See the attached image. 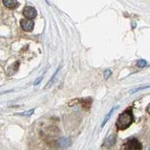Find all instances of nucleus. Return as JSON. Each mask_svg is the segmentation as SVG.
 <instances>
[{
    "mask_svg": "<svg viewBox=\"0 0 150 150\" xmlns=\"http://www.w3.org/2000/svg\"><path fill=\"white\" fill-rule=\"evenodd\" d=\"M146 65V62L143 59H140L137 62V66L140 67V68H143Z\"/></svg>",
    "mask_w": 150,
    "mask_h": 150,
    "instance_id": "f8f14e48",
    "label": "nucleus"
},
{
    "mask_svg": "<svg viewBox=\"0 0 150 150\" xmlns=\"http://www.w3.org/2000/svg\"><path fill=\"white\" fill-rule=\"evenodd\" d=\"M42 78H43L42 77H40L39 78H38L37 80H36L35 81L34 85L35 86V85H38V84H39V83H40V82H41V80H42Z\"/></svg>",
    "mask_w": 150,
    "mask_h": 150,
    "instance_id": "4468645a",
    "label": "nucleus"
},
{
    "mask_svg": "<svg viewBox=\"0 0 150 150\" xmlns=\"http://www.w3.org/2000/svg\"><path fill=\"white\" fill-rule=\"evenodd\" d=\"M147 150H150V148H149V149H147Z\"/></svg>",
    "mask_w": 150,
    "mask_h": 150,
    "instance_id": "dca6fc26",
    "label": "nucleus"
},
{
    "mask_svg": "<svg viewBox=\"0 0 150 150\" xmlns=\"http://www.w3.org/2000/svg\"><path fill=\"white\" fill-rule=\"evenodd\" d=\"M4 5L8 8H15L17 6V0H2Z\"/></svg>",
    "mask_w": 150,
    "mask_h": 150,
    "instance_id": "39448f33",
    "label": "nucleus"
},
{
    "mask_svg": "<svg viewBox=\"0 0 150 150\" xmlns=\"http://www.w3.org/2000/svg\"><path fill=\"white\" fill-rule=\"evenodd\" d=\"M141 143L136 138H131L123 144L122 150H141Z\"/></svg>",
    "mask_w": 150,
    "mask_h": 150,
    "instance_id": "f03ea898",
    "label": "nucleus"
},
{
    "mask_svg": "<svg viewBox=\"0 0 150 150\" xmlns=\"http://www.w3.org/2000/svg\"><path fill=\"white\" fill-rule=\"evenodd\" d=\"M147 88H150V86H146L140 87V88H136V89H131V90L130 91V92H131V93H132V94H134V93H135V92H139V91H141V90H143V89H147Z\"/></svg>",
    "mask_w": 150,
    "mask_h": 150,
    "instance_id": "9d476101",
    "label": "nucleus"
},
{
    "mask_svg": "<svg viewBox=\"0 0 150 150\" xmlns=\"http://www.w3.org/2000/svg\"><path fill=\"white\" fill-rule=\"evenodd\" d=\"M114 141H115V139L114 137H113V135H110V136L109 137V138L108 139V141H107V145H108V146H112L113 143H114Z\"/></svg>",
    "mask_w": 150,
    "mask_h": 150,
    "instance_id": "1a4fd4ad",
    "label": "nucleus"
},
{
    "mask_svg": "<svg viewBox=\"0 0 150 150\" xmlns=\"http://www.w3.org/2000/svg\"><path fill=\"white\" fill-rule=\"evenodd\" d=\"M23 15L28 19H33L37 15L35 8L32 6H26L23 9Z\"/></svg>",
    "mask_w": 150,
    "mask_h": 150,
    "instance_id": "20e7f679",
    "label": "nucleus"
},
{
    "mask_svg": "<svg viewBox=\"0 0 150 150\" xmlns=\"http://www.w3.org/2000/svg\"><path fill=\"white\" fill-rule=\"evenodd\" d=\"M33 112H34V109L26 111V112H22V113H19V115H20V116H30L31 115L33 114Z\"/></svg>",
    "mask_w": 150,
    "mask_h": 150,
    "instance_id": "9b49d317",
    "label": "nucleus"
},
{
    "mask_svg": "<svg viewBox=\"0 0 150 150\" xmlns=\"http://www.w3.org/2000/svg\"><path fill=\"white\" fill-rule=\"evenodd\" d=\"M58 143L59 146L62 147V148H65V147H68V146L70 145V140H68V138L62 137V138H61L59 140Z\"/></svg>",
    "mask_w": 150,
    "mask_h": 150,
    "instance_id": "423d86ee",
    "label": "nucleus"
},
{
    "mask_svg": "<svg viewBox=\"0 0 150 150\" xmlns=\"http://www.w3.org/2000/svg\"><path fill=\"white\" fill-rule=\"evenodd\" d=\"M147 111H148V112H149V114H150V104H149V106H148V108H147Z\"/></svg>",
    "mask_w": 150,
    "mask_h": 150,
    "instance_id": "2eb2a0df",
    "label": "nucleus"
},
{
    "mask_svg": "<svg viewBox=\"0 0 150 150\" xmlns=\"http://www.w3.org/2000/svg\"><path fill=\"white\" fill-rule=\"evenodd\" d=\"M133 122V115L130 110H126L120 115L116 121V127L119 130H125Z\"/></svg>",
    "mask_w": 150,
    "mask_h": 150,
    "instance_id": "f257e3e1",
    "label": "nucleus"
},
{
    "mask_svg": "<svg viewBox=\"0 0 150 150\" xmlns=\"http://www.w3.org/2000/svg\"><path fill=\"white\" fill-rule=\"evenodd\" d=\"M59 70V68L58 69H57V70L56 71V72H55L54 74L53 75V77H52V78L50 79V81H49V82H48V83L47 84L46 86H45V89H47V88H49V87H50L52 85H53V82H54V80H55V78H56V75H57V73H58Z\"/></svg>",
    "mask_w": 150,
    "mask_h": 150,
    "instance_id": "6e6552de",
    "label": "nucleus"
},
{
    "mask_svg": "<svg viewBox=\"0 0 150 150\" xmlns=\"http://www.w3.org/2000/svg\"><path fill=\"white\" fill-rule=\"evenodd\" d=\"M111 74H112V72H111L110 70H106L104 71V77H105V78H108L111 75Z\"/></svg>",
    "mask_w": 150,
    "mask_h": 150,
    "instance_id": "ddd939ff",
    "label": "nucleus"
},
{
    "mask_svg": "<svg viewBox=\"0 0 150 150\" xmlns=\"http://www.w3.org/2000/svg\"><path fill=\"white\" fill-rule=\"evenodd\" d=\"M119 108V107H116V108H112V110H111L109 112V113H108V115H107V116H106V117H105V119H104V122H102V125H101V127H104V125H105V124L107 122H108V120H110V116H111V115H112V112H113V111H115L116 110V109H117V108Z\"/></svg>",
    "mask_w": 150,
    "mask_h": 150,
    "instance_id": "0eeeda50",
    "label": "nucleus"
},
{
    "mask_svg": "<svg viewBox=\"0 0 150 150\" xmlns=\"http://www.w3.org/2000/svg\"><path fill=\"white\" fill-rule=\"evenodd\" d=\"M21 26L24 31L26 32H31L34 28L35 23L30 19H25L22 20L21 22Z\"/></svg>",
    "mask_w": 150,
    "mask_h": 150,
    "instance_id": "7ed1b4c3",
    "label": "nucleus"
}]
</instances>
